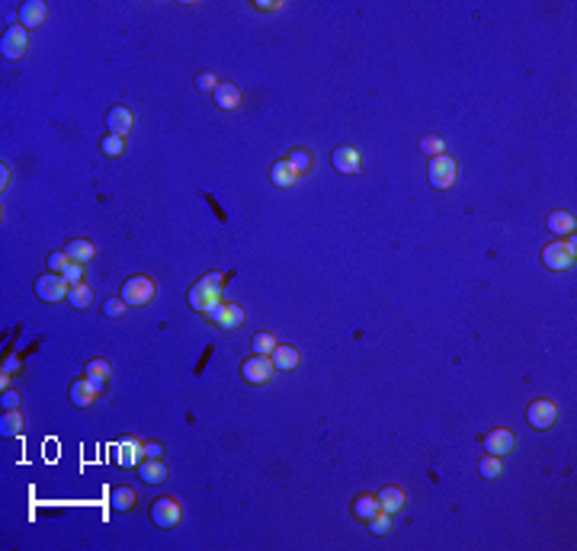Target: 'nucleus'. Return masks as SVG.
<instances>
[{"instance_id": "obj_3", "label": "nucleus", "mask_w": 577, "mask_h": 551, "mask_svg": "<svg viewBox=\"0 0 577 551\" xmlns=\"http://www.w3.org/2000/svg\"><path fill=\"white\" fill-rule=\"evenodd\" d=\"M67 292H71V285L65 282V276H61V273H45V276L35 279V295H39L45 305L67 301Z\"/></svg>"}, {"instance_id": "obj_34", "label": "nucleus", "mask_w": 577, "mask_h": 551, "mask_svg": "<svg viewBox=\"0 0 577 551\" xmlns=\"http://www.w3.org/2000/svg\"><path fill=\"white\" fill-rule=\"evenodd\" d=\"M369 529H372L376 535H388V532H392V513H385V509H378L376 516L369 519Z\"/></svg>"}, {"instance_id": "obj_12", "label": "nucleus", "mask_w": 577, "mask_h": 551, "mask_svg": "<svg viewBox=\"0 0 577 551\" xmlns=\"http://www.w3.org/2000/svg\"><path fill=\"white\" fill-rule=\"evenodd\" d=\"M106 128H109V135H119V138H126V135L135 128L132 109H128V106H109V112H106Z\"/></svg>"}, {"instance_id": "obj_4", "label": "nucleus", "mask_w": 577, "mask_h": 551, "mask_svg": "<svg viewBox=\"0 0 577 551\" xmlns=\"http://www.w3.org/2000/svg\"><path fill=\"white\" fill-rule=\"evenodd\" d=\"M574 260H577V253H574V237H571L568 244L555 241V244H545V247H542V263L549 269H555V273H561V269H571V266H574Z\"/></svg>"}, {"instance_id": "obj_9", "label": "nucleus", "mask_w": 577, "mask_h": 551, "mask_svg": "<svg viewBox=\"0 0 577 551\" xmlns=\"http://www.w3.org/2000/svg\"><path fill=\"white\" fill-rule=\"evenodd\" d=\"M273 372H276V366H273V359L269 356H251V359L244 362L241 375L247 384H267L273 382Z\"/></svg>"}, {"instance_id": "obj_35", "label": "nucleus", "mask_w": 577, "mask_h": 551, "mask_svg": "<svg viewBox=\"0 0 577 551\" xmlns=\"http://www.w3.org/2000/svg\"><path fill=\"white\" fill-rule=\"evenodd\" d=\"M61 276H65V282L74 289V285L84 282V263H67V269Z\"/></svg>"}, {"instance_id": "obj_40", "label": "nucleus", "mask_w": 577, "mask_h": 551, "mask_svg": "<svg viewBox=\"0 0 577 551\" xmlns=\"http://www.w3.org/2000/svg\"><path fill=\"white\" fill-rule=\"evenodd\" d=\"M144 459H164V449H160V443H148V446H144Z\"/></svg>"}, {"instance_id": "obj_20", "label": "nucleus", "mask_w": 577, "mask_h": 551, "mask_svg": "<svg viewBox=\"0 0 577 551\" xmlns=\"http://www.w3.org/2000/svg\"><path fill=\"white\" fill-rule=\"evenodd\" d=\"M109 375H112V366H109L106 359H90V362H87V378H90V384L97 388V394L106 388Z\"/></svg>"}, {"instance_id": "obj_36", "label": "nucleus", "mask_w": 577, "mask_h": 551, "mask_svg": "<svg viewBox=\"0 0 577 551\" xmlns=\"http://www.w3.org/2000/svg\"><path fill=\"white\" fill-rule=\"evenodd\" d=\"M196 87H199L202 93H215V90H218V77H215V71H199V77H196Z\"/></svg>"}, {"instance_id": "obj_18", "label": "nucleus", "mask_w": 577, "mask_h": 551, "mask_svg": "<svg viewBox=\"0 0 577 551\" xmlns=\"http://www.w3.org/2000/svg\"><path fill=\"white\" fill-rule=\"evenodd\" d=\"M93 401H97V388L90 384V378H77L71 384V404L74 407H90Z\"/></svg>"}, {"instance_id": "obj_21", "label": "nucleus", "mask_w": 577, "mask_h": 551, "mask_svg": "<svg viewBox=\"0 0 577 551\" xmlns=\"http://www.w3.org/2000/svg\"><path fill=\"white\" fill-rule=\"evenodd\" d=\"M65 253L71 257V263H84V266H87V263L97 257V244H93V241H71L65 247Z\"/></svg>"}, {"instance_id": "obj_28", "label": "nucleus", "mask_w": 577, "mask_h": 551, "mask_svg": "<svg viewBox=\"0 0 577 551\" xmlns=\"http://www.w3.org/2000/svg\"><path fill=\"white\" fill-rule=\"evenodd\" d=\"M67 305H74V308H90L93 305V292H90V285H74L71 292H67Z\"/></svg>"}, {"instance_id": "obj_8", "label": "nucleus", "mask_w": 577, "mask_h": 551, "mask_svg": "<svg viewBox=\"0 0 577 551\" xmlns=\"http://www.w3.org/2000/svg\"><path fill=\"white\" fill-rule=\"evenodd\" d=\"M526 420L533 430H552L555 420H558V407H555V401H549V398H539V401L529 404Z\"/></svg>"}, {"instance_id": "obj_2", "label": "nucleus", "mask_w": 577, "mask_h": 551, "mask_svg": "<svg viewBox=\"0 0 577 551\" xmlns=\"http://www.w3.org/2000/svg\"><path fill=\"white\" fill-rule=\"evenodd\" d=\"M154 298V282H151L148 276H128L126 282H122V301L132 305V308H144L151 305Z\"/></svg>"}, {"instance_id": "obj_1", "label": "nucleus", "mask_w": 577, "mask_h": 551, "mask_svg": "<svg viewBox=\"0 0 577 551\" xmlns=\"http://www.w3.org/2000/svg\"><path fill=\"white\" fill-rule=\"evenodd\" d=\"M221 285H225V276L221 273H206L199 282L190 289V305L199 311V314H209L218 301H225L221 298Z\"/></svg>"}, {"instance_id": "obj_24", "label": "nucleus", "mask_w": 577, "mask_h": 551, "mask_svg": "<svg viewBox=\"0 0 577 551\" xmlns=\"http://www.w3.org/2000/svg\"><path fill=\"white\" fill-rule=\"evenodd\" d=\"M378 509H382V507H378V497H372V493H360V497L353 500V516L362 519V523H369Z\"/></svg>"}, {"instance_id": "obj_25", "label": "nucleus", "mask_w": 577, "mask_h": 551, "mask_svg": "<svg viewBox=\"0 0 577 551\" xmlns=\"http://www.w3.org/2000/svg\"><path fill=\"white\" fill-rule=\"evenodd\" d=\"M545 225L552 228L555 234H561V237H565V234H574V215H571V212H549V218H545Z\"/></svg>"}, {"instance_id": "obj_17", "label": "nucleus", "mask_w": 577, "mask_h": 551, "mask_svg": "<svg viewBox=\"0 0 577 551\" xmlns=\"http://www.w3.org/2000/svg\"><path fill=\"white\" fill-rule=\"evenodd\" d=\"M404 503H408V497H404L401 487H394V484L382 487V493H378V507H382L385 513H392V516L398 509H404Z\"/></svg>"}, {"instance_id": "obj_37", "label": "nucleus", "mask_w": 577, "mask_h": 551, "mask_svg": "<svg viewBox=\"0 0 577 551\" xmlns=\"http://www.w3.org/2000/svg\"><path fill=\"white\" fill-rule=\"evenodd\" d=\"M128 305L122 298H109L106 305H103V314H106V318H122V311H126Z\"/></svg>"}, {"instance_id": "obj_23", "label": "nucleus", "mask_w": 577, "mask_h": 551, "mask_svg": "<svg viewBox=\"0 0 577 551\" xmlns=\"http://www.w3.org/2000/svg\"><path fill=\"white\" fill-rule=\"evenodd\" d=\"M135 503H138V493L132 487H112V493H109V507L116 513H128Z\"/></svg>"}, {"instance_id": "obj_29", "label": "nucleus", "mask_w": 577, "mask_h": 551, "mask_svg": "<svg viewBox=\"0 0 577 551\" xmlns=\"http://www.w3.org/2000/svg\"><path fill=\"white\" fill-rule=\"evenodd\" d=\"M478 471H481V477H485V481H494V477H501L503 465H501V459H497V455H485V459L478 461Z\"/></svg>"}, {"instance_id": "obj_7", "label": "nucleus", "mask_w": 577, "mask_h": 551, "mask_svg": "<svg viewBox=\"0 0 577 551\" xmlns=\"http://www.w3.org/2000/svg\"><path fill=\"white\" fill-rule=\"evenodd\" d=\"M206 318H209L215 327H221V330H235V327L244 324V308L237 305V301H218Z\"/></svg>"}, {"instance_id": "obj_39", "label": "nucleus", "mask_w": 577, "mask_h": 551, "mask_svg": "<svg viewBox=\"0 0 577 551\" xmlns=\"http://www.w3.org/2000/svg\"><path fill=\"white\" fill-rule=\"evenodd\" d=\"M0 404H3V410H17L19 407V391H13V388H3V398H0Z\"/></svg>"}, {"instance_id": "obj_38", "label": "nucleus", "mask_w": 577, "mask_h": 551, "mask_svg": "<svg viewBox=\"0 0 577 551\" xmlns=\"http://www.w3.org/2000/svg\"><path fill=\"white\" fill-rule=\"evenodd\" d=\"M67 263H71V257H67L65 251H58V253H51V257H49V269H51V273H65Z\"/></svg>"}, {"instance_id": "obj_14", "label": "nucleus", "mask_w": 577, "mask_h": 551, "mask_svg": "<svg viewBox=\"0 0 577 551\" xmlns=\"http://www.w3.org/2000/svg\"><path fill=\"white\" fill-rule=\"evenodd\" d=\"M45 3L42 0H26L23 7H19V26L23 29H39V26L45 23Z\"/></svg>"}, {"instance_id": "obj_27", "label": "nucleus", "mask_w": 577, "mask_h": 551, "mask_svg": "<svg viewBox=\"0 0 577 551\" xmlns=\"http://www.w3.org/2000/svg\"><path fill=\"white\" fill-rule=\"evenodd\" d=\"M0 433H3V436H19V433H23V417H19V410H3Z\"/></svg>"}, {"instance_id": "obj_10", "label": "nucleus", "mask_w": 577, "mask_h": 551, "mask_svg": "<svg viewBox=\"0 0 577 551\" xmlns=\"http://www.w3.org/2000/svg\"><path fill=\"white\" fill-rule=\"evenodd\" d=\"M26 45H29V29H23V26H10L7 33H3L0 51H3V58L17 61V58L26 55Z\"/></svg>"}, {"instance_id": "obj_16", "label": "nucleus", "mask_w": 577, "mask_h": 551, "mask_svg": "<svg viewBox=\"0 0 577 551\" xmlns=\"http://www.w3.org/2000/svg\"><path fill=\"white\" fill-rule=\"evenodd\" d=\"M269 180L276 186H283V189H289V186L299 183V170H295L289 160H276V164L269 167Z\"/></svg>"}, {"instance_id": "obj_41", "label": "nucleus", "mask_w": 577, "mask_h": 551, "mask_svg": "<svg viewBox=\"0 0 577 551\" xmlns=\"http://www.w3.org/2000/svg\"><path fill=\"white\" fill-rule=\"evenodd\" d=\"M253 7H257V10H263V13H273V10H279L283 3H276V0H257Z\"/></svg>"}, {"instance_id": "obj_30", "label": "nucleus", "mask_w": 577, "mask_h": 551, "mask_svg": "<svg viewBox=\"0 0 577 551\" xmlns=\"http://www.w3.org/2000/svg\"><path fill=\"white\" fill-rule=\"evenodd\" d=\"M100 151L106 158H122L126 154V138H119V135H106L100 142Z\"/></svg>"}, {"instance_id": "obj_26", "label": "nucleus", "mask_w": 577, "mask_h": 551, "mask_svg": "<svg viewBox=\"0 0 577 551\" xmlns=\"http://www.w3.org/2000/svg\"><path fill=\"white\" fill-rule=\"evenodd\" d=\"M144 461V446L138 443V439H128L126 446H122V455H119V465H126V468H132V465H142Z\"/></svg>"}, {"instance_id": "obj_6", "label": "nucleus", "mask_w": 577, "mask_h": 551, "mask_svg": "<svg viewBox=\"0 0 577 551\" xmlns=\"http://www.w3.org/2000/svg\"><path fill=\"white\" fill-rule=\"evenodd\" d=\"M183 516V509H180V500L174 497H158V500L151 503V523L160 529H174Z\"/></svg>"}, {"instance_id": "obj_42", "label": "nucleus", "mask_w": 577, "mask_h": 551, "mask_svg": "<svg viewBox=\"0 0 577 551\" xmlns=\"http://www.w3.org/2000/svg\"><path fill=\"white\" fill-rule=\"evenodd\" d=\"M10 180H13V170H10V167H7V164H3V167H0V189H3V192H7Z\"/></svg>"}, {"instance_id": "obj_11", "label": "nucleus", "mask_w": 577, "mask_h": 551, "mask_svg": "<svg viewBox=\"0 0 577 551\" xmlns=\"http://www.w3.org/2000/svg\"><path fill=\"white\" fill-rule=\"evenodd\" d=\"M334 167H337V173H343V176H356L360 173V167H362V158H360V151L353 148V144H340V148H334Z\"/></svg>"}, {"instance_id": "obj_22", "label": "nucleus", "mask_w": 577, "mask_h": 551, "mask_svg": "<svg viewBox=\"0 0 577 551\" xmlns=\"http://www.w3.org/2000/svg\"><path fill=\"white\" fill-rule=\"evenodd\" d=\"M212 100H215L218 109H237L241 106V90L235 84H218V90L212 93Z\"/></svg>"}, {"instance_id": "obj_33", "label": "nucleus", "mask_w": 577, "mask_h": 551, "mask_svg": "<svg viewBox=\"0 0 577 551\" xmlns=\"http://www.w3.org/2000/svg\"><path fill=\"white\" fill-rule=\"evenodd\" d=\"M251 346H253V353H257V356H269V353L276 350L279 343H276V337H273V334H257Z\"/></svg>"}, {"instance_id": "obj_5", "label": "nucleus", "mask_w": 577, "mask_h": 551, "mask_svg": "<svg viewBox=\"0 0 577 551\" xmlns=\"http://www.w3.org/2000/svg\"><path fill=\"white\" fill-rule=\"evenodd\" d=\"M427 176H430V186H433V189H449V186L455 183V176H459V167H455V160H452L449 154H440V158H430Z\"/></svg>"}, {"instance_id": "obj_32", "label": "nucleus", "mask_w": 577, "mask_h": 551, "mask_svg": "<svg viewBox=\"0 0 577 551\" xmlns=\"http://www.w3.org/2000/svg\"><path fill=\"white\" fill-rule=\"evenodd\" d=\"M285 160H289V164H292V167L299 170V176H301V173H308V170H311V164H315V160H311V154H308L305 148H295V151H292V154H289Z\"/></svg>"}, {"instance_id": "obj_31", "label": "nucleus", "mask_w": 577, "mask_h": 551, "mask_svg": "<svg viewBox=\"0 0 577 551\" xmlns=\"http://www.w3.org/2000/svg\"><path fill=\"white\" fill-rule=\"evenodd\" d=\"M420 151L430 154V158H440V154H446V142L440 135H424V138H420Z\"/></svg>"}, {"instance_id": "obj_19", "label": "nucleus", "mask_w": 577, "mask_h": 551, "mask_svg": "<svg viewBox=\"0 0 577 551\" xmlns=\"http://www.w3.org/2000/svg\"><path fill=\"white\" fill-rule=\"evenodd\" d=\"M269 359H273V366H276V368H283V372H292V368L301 362V356H299L295 346L285 343V346H276V350L269 353Z\"/></svg>"}, {"instance_id": "obj_13", "label": "nucleus", "mask_w": 577, "mask_h": 551, "mask_svg": "<svg viewBox=\"0 0 577 551\" xmlns=\"http://www.w3.org/2000/svg\"><path fill=\"white\" fill-rule=\"evenodd\" d=\"M513 433L507 430V426H497V430H491V433L485 436V449H487V455H497V459H503V455H510V449H513Z\"/></svg>"}, {"instance_id": "obj_15", "label": "nucleus", "mask_w": 577, "mask_h": 551, "mask_svg": "<svg viewBox=\"0 0 577 551\" xmlns=\"http://www.w3.org/2000/svg\"><path fill=\"white\" fill-rule=\"evenodd\" d=\"M138 475H142L144 484H164L167 481V465H164V459H144L138 465Z\"/></svg>"}]
</instances>
